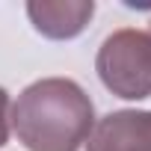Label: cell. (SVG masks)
<instances>
[{"instance_id": "6da1fadb", "label": "cell", "mask_w": 151, "mask_h": 151, "mask_svg": "<svg viewBox=\"0 0 151 151\" xmlns=\"http://www.w3.org/2000/svg\"><path fill=\"white\" fill-rule=\"evenodd\" d=\"M9 127L27 151H80L95 130V107L80 83L45 77L18 95Z\"/></svg>"}, {"instance_id": "7a4b0ae2", "label": "cell", "mask_w": 151, "mask_h": 151, "mask_svg": "<svg viewBox=\"0 0 151 151\" xmlns=\"http://www.w3.org/2000/svg\"><path fill=\"white\" fill-rule=\"evenodd\" d=\"M101 83L124 101L151 95V33L124 27L104 39L95 56Z\"/></svg>"}, {"instance_id": "3957f363", "label": "cell", "mask_w": 151, "mask_h": 151, "mask_svg": "<svg viewBox=\"0 0 151 151\" xmlns=\"http://www.w3.org/2000/svg\"><path fill=\"white\" fill-rule=\"evenodd\" d=\"M89 151H151V110H119L104 116L89 142Z\"/></svg>"}, {"instance_id": "277c9868", "label": "cell", "mask_w": 151, "mask_h": 151, "mask_svg": "<svg viewBox=\"0 0 151 151\" xmlns=\"http://www.w3.org/2000/svg\"><path fill=\"white\" fill-rule=\"evenodd\" d=\"M27 15L45 39L65 42L86 30L95 15V3L92 0H33L27 3Z\"/></svg>"}, {"instance_id": "5b68a950", "label": "cell", "mask_w": 151, "mask_h": 151, "mask_svg": "<svg viewBox=\"0 0 151 151\" xmlns=\"http://www.w3.org/2000/svg\"><path fill=\"white\" fill-rule=\"evenodd\" d=\"M9 110H12V104H9V92L0 86V148H3L6 142H9Z\"/></svg>"}]
</instances>
